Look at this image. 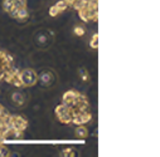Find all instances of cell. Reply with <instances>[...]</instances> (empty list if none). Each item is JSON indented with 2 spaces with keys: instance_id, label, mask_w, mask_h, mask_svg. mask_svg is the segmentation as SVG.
<instances>
[{
  "instance_id": "obj_1",
  "label": "cell",
  "mask_w": 160,
  "mask_h": 157,
  "mask_svg": "<svg viewBox=\"0 0 160 157\" xmlns=\"http://www.w3.org/2000/svg\"><path fill=\"white\" fill-rule=\"evenodd\" d=\"M20 78H22L23 86H33L38 81V75L32 69H25L23 73H20Z\"/></svg>"
},
{
  "instance_id": "obj_2",
  "label": "cell",
  "mask_w": 160,
  "mask_h": 157,
  "mask_svg": "<svg viewBox=\"0 0 160 157\" xmlns=\"http://www.w3.org/2000/svg\"><path fill=\"white\" fill-rule=\"evenodd\" d=\"M38 79L41 82L44 87H49V86H53L54 81H56V77H54V73L51 72V70H43L41 74L38 75Z\"/></svg>"
},
{
  "instance_id": "obj_3",
  "label": "cell",
  "mask_w": 160,
  "mask_h": 157,
  "mask_svg": "<svg viewBox=\"0 0 160 157\" xmlns=\"http://www.w3.org/2000/svg\"><path fill=\"white\" fill-rule=\"evenodd\" d=\"M51 42V36L46 31H39L35 35V44L38 47H47Z\"/></svg>"
},
{
  "instance_id": "obj_4",
  "label": "cell",
  "mask_w": 160,
  "mask_h": 157,
  "mask_svg": "<svg viewBox=\"0 0 160 157\" xmlns=\"http://www.w3.org/2000/svg\"><path fill=\"white\" fill-rule=\"evenodd\" d=\"M24 96L22 94V93H14L13 94V102L17 104V106H22V104H24Z\"/></svg>"
},
{
  "instance_id": "obj_5",
  "label": "cell",
  "mask_w": 160,
  "mask_h": 157,
  "mask_svg": "<svg viewBox=\"0 0 160 157\" xmlns=\"http://www.w3.org/2000/svg\"><path fill=\"white\" fill-rule=\"evenodd\" d=\"M78 73H79V77H81V79L83 82H88L90 81V75H88V73H87V70L85 68H79Z\"/></svg>"
},
{
  "instance_id": "obj_6",
  "label": "cell",
  "mask_w": 160,
  "mask_h": 157,
  "mask_svg": "<svg viewBox=\"0 0 160 157\" xmlns=\"http://www.w3.org/2000/svg\"><path fill=\"white\" fill-rule=\"evenodd\" d=\"M76 135H77V137L78 138H85V137H87V130H86V127H78L77 130H76Z\"/></svg>"
},
{
  "instance_id": "obj_7",
  "label": "cell",
  "mask_w": 160,
  "mask_h": 157,
  "mask_svg": "<svg viewBox=\"0 0 160 157\" xmlns=\"http://www.w3.org/2000/svg\"><path fill=\"white\" fill-rule=\"evenodd\" d=\"M74 34L78 35V36L85 35V28H82L81 25H77V26L74 28Z\"/></svg>"
},
{
  "instance_id": "obj_8",
  "label": "cell",
  "mask_w": 160,
  "mask_h": 157,
  "mask_svg": "<svg viewBox=\"0 0 160 157\" xmlns=\"http://www.w3.org/2000/svg\"><path fill=\"white\" fill-rule=\"evenodd\" d=\"M97 45H98V35L95 34V35H93V39H91V47L96 49Z\"/></svg>"
},
{
  "instance_id": "obj_9",
  "label": "cell",
  "mask_w": 160,
  "mask_h": 157,
  "mask_svg": "<svg viewBox=\"0 0 160 157\" xmlns=\"http://www.w3.org/2000/svg\"><path fill=\"white\" fill-rule=\"evenodd\" d=\"M62 155L63 156H76V152L73 150H71V148H67V150H64L62 152Z\"/></svg>"
}]
</instances>
